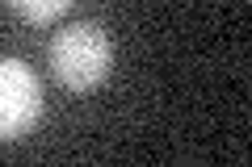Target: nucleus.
I'll use <instances>...</instances> for the list:
<instances>
[{
	"label": "nucleus",
	"mask_w": 252,
	"mask_h": 167,
	"mask_svg": "<svg viewBox=\"0 0 252 167\" xmlns=\"http://www.w3.org/2000/svg\"><path fill=\"white\" fill-rule=\"evenodd\" d=\"M72 0H9V9L17 13V17L34 21V25H46V21H55L63 9H67Z\"/></svg>",
	"instance_id": "obj_3"
},
{
	"label": "nucleus",
	"mask_w": 252,
	"mask_h": 167,
	"mask_svg": "<svg viewBox=\"0 0 252 167\" xmlns=\"http://www.w3.org/2000/svg\"><path fill=\"white\" fill-rule=\"evenodd\" d=\"M42 117V92L26 63L0 59V142L21 138Z\"/></svg>",
	"instance_id": "obj_2"
},
{
	"label": "nucleus",
	"mask_w": 252,
	"mask_h": 167,
	"mask_svg": "<svg viewBox=\"0 0 252 167\" xmlns=\"http://www.w3.org/2000/svg\"><path fill=\"white\" fill-rule=\"evenodd\" d=\"M109 38L101 25L93 21H76L67 25L59 38L51 42V67L59 75L63 88H76V92H89L97 88L101 79L109 75Z\"/></svg>",
	"instance_id": "obj_1"
}]
</instances>
